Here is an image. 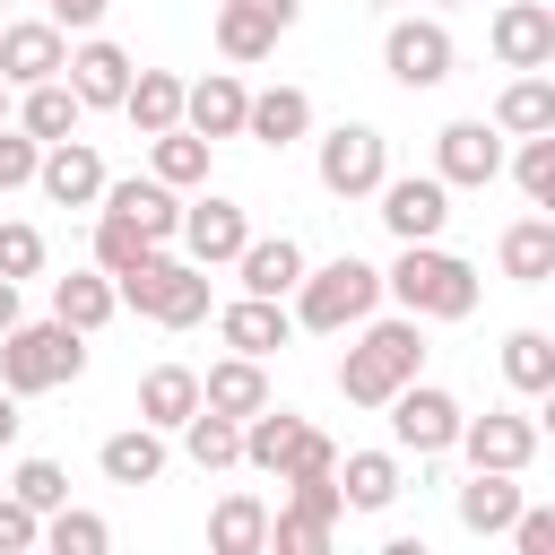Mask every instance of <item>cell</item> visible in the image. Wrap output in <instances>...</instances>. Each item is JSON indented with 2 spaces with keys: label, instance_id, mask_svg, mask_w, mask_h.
I'll return each instance as SVG.
<instances>
[{
  "label": "cell",
  "instance_id": "1",
  "mask_svg": "<svg viewBox=\"0 0 555 555\" xmlns=\"http://www.w3.org/2000/svg\"><path fill=\"white\" fill-rule=\"evenodd\" d=\"M425 373V321L416 312H399V321H356V347L338 356V399L347 408H382L399 382H416Z\"/></svg>",
  "mask_w": 555,
  "mask_h": 555
},
{
  "label": "cell",
  "instance_id": "2",
  "mask_svg": "<svg viewBox=\"0 0 555 555\" xmlns=\"http://www.w3.org/2000/svg\"><path fill=\"white\" fill-rule=\"evenodd\" d=\"M382 295H399V312H416V321H468L486 278L442 243H399V260L382 269Z\"/></svg>",
  "mask_w": 555,
  "mask_h": 555
},
{
  "label": "cell",
  "instance_id": "3",
  "mask_svg": "<svg viewBox=\"0 0 555 555\" xmlns=\"http://www.w3.org/2000/svg\"><path fill=\"white\" fill-rule=\"evenodd\" d=\"M87 373V330H69V321H9L0 330V382L17 390V399H43V390H69Z\"/></svg>",
  "mask_w": 555,
  "mask_h": 555
},
{
  "label": "cell",
  "instance_id": "4",
  "mask_svg": "<svg viewBox=\"0 0 555 555\" xmlns=\"http://www.w3.org/2000/svg\"><path fill=\"white\" fill-rule=\"evenodd\" d=\"M113 295H121L130 312H147L156 330H191V321H208V269H199L191 251H165V243H156L139 269H121Z\"/></svg>",
  "mask_w": 555,
  "mask_h": 555
},
{
  "label": "cell",
  "instance_id": "5",
  "mask_svg": "<svg viewBox=\"0 0 555 555\" xmlns=\"http://www.w3.org/2000/svg\"><path fill=\"white\" fill-rule=\"evenodd\" d=\"M382 304V269L373 260H356V251H338V260H304V278H295V330H321V338H338V330H356L364 312Z\"/></svg>",
  "mask_w": 555,
  "mask_h": 555
},
{
  "label": "cell",
  "instance_id": "6",
  "mask_svg": "<svg viewBox=\"0 0 555 555\" xmlns=\"http://www.w3.org/2000/svg\"><path fill=\"white\" fill-rule=\"evenodd\" d=\"M312 173H321L330 199H373V182L390 173V139H382L373 121H338V130H321Z\"/></svg>",
  "mask_w": 555,
  "mask_h": 555
},
{
  "label": "cell",
  "instance_id": "7",
  "mask_svg": "<svg viewBox=\"0 0 555 555\" xmlns=\"http://www.w3.org/2000/svg\"><path fill=\"white\" fill-rule=\"evenodd\" d=\"M382 408H390V442H399V451H416V460H442V451L460 442V416H468V408H460L451 390H434L425 373H416V382H399Z\"/></svg>",
  "mask_w": 555,
  "mask_h": 555
},
{
  "label": "cell",
  "instance_id": "8",
  "mask_svg": "<svg viewBox=\"0 0 555 555\" xmlns=\"http://www.w3.org/2000/svg\"><path fill=\"white\" fill-rule=\"evenodd\" d=\"M451 61H460V43H451V26H442V17H390V35H382V69H390L408 95L442 87V78H451Z\"/></svg>",
  "mask_w": 555,
  "mask_h": 555
},
{
  "label": "cell",
  "instance_id": "9",
  "mask_svg": "<svg viewBox=\"0 0 555 555\" xmlns=\"http://www.w3.org/2000/svg\"><path fill=\"white\" fill-rule=\"evenodd\" d=\"M373 199H382V225H390L399 243H434V234L451 225V182H442V173H382Z\"/></svg>",
  "mask_w": 555,
  "mask_h": 555
},
{
  "label": "cell",
  "instance_id": "10",
  "mask_svg": "<svg viewBox=\"0 0 555 555\" xmlns=\"http://www.w3.org/2000/svg\"><path fill=\"white\" fill-rule=\"evenodd\" d=\"M295 17H304V0H217V52L234 69H251L278 52V35H295Z\"/></svg>",
  "mask_w": 555,
  "mask_h": 555
},
{
  "label": "cell",
  "instance_id": "11",
  "mask_svg": "<svg viewBox=\"0 0 555 555\" xmlns=\"http://www.w3.org/2000/svg\"><path fill=\"white\" fill-rule=\"evenodd\" d=\"M451 451H468V468H529L538 460V416H520V408H486V416H460V442Z\"/></svg>",
  "mask_w": 555,
  "mask_h": 555
},
{
  "label": "cell",
  "instance_id": "12",
  "mask_svg": "<svg viewBox=\"0 0 555 555\" xmlns=\"http://www.w3.org/2000/svg\"><path fill=\"white\" fill-rule=\"evenodd\" d=\"M434 173H442L451 191H486V182L503 173V130H494V121H442V130H434Z\"/></svg>",
  "mask_w": 555,
  "mask_h": 555
},
{
  "label": "cell",
  "instance_id": "13",
  "mask_svg": "<svg viewBox=\"0 0 555 555\" xmlns=\"http://www.w3.org/2000/svg\"><path fill=\"white\" fill-rule=\"evenodd\" d=\"M486 43H494L503 69H555V9L546 0H503Z\"/></svg>",
  "mask_w": 555,
  "mask_h": 555
},
{
  "label": "cell",
  "instance_id": "14",
  "mask_svg": "<svg viewBox=\"0 0 555 555\" xmlns=\"http://www.w3.org/2000/svg\"><path fill=\"white\" fill-rule=\"evenodd\" d=\"M35 191H43L52 208H95V199H104V156H95V147L69 130V139H52V147H43Z\"/></svg>",
  "mask_w": 555,
  "mask_h": 555
},
{
  "label": "cell",
  "instance_id": "15",
  "mask_svg": "<svg viewBox=\"0 0 555 555\" xmlns=\"http://www.w3.org/2000/svg\"><path fill=\"white\" fill-rule=\"evenodd\" d=\"M243 234H251V217H243V199H217V191H199V199H182V251L199 260V269H217V260H234L243 251Z\"/></svg>",
  "mask_w": 555,
  "mask_h": 555
},
{
  "label": "cell",
  "instance_id": "16",
  "mask_svg": "<svg viewBox=\"0 0 555 555\" xmlns=\"http://www.w3.org/2000/svg\"><path fill=\"white\" fill-rule=\"evenodd\" d=\"M243 104H251V87H243L234 69L182 78V130H199L208 147H217V139H243Z\"/></svg>",
  "mask_w": 555,
  "mask_h": 555
},
{
  "label": "cell",
  "instance_id": "17",
  "mask_svg": "<svg viewBox=\"0 0 555 555\" xmlns=\"http://www.w3.org/2000/svg\"><path fill=\"white\" fill-rule=\"evenodd\" d=\"M217 338L234 347V356H278L286 338H295V312H286V295H234L225 312H217Z\"/></svg>",
  "mask_w": 555,
  "mask_h": 555
},
{
  "label": "cell",
  "instance_id": "18",
  "mask_svg": "<svg viewBox=\"0 0 555 555\" xmlns=\"http://www.w3.org/2000/svg\"><path fill=\"white\" fill-rule=\"evenodd\" d=\"M61 61H69V35L52 26V17H0V78L9 87H35V78H61Z\"/></svg>",
  "mask_w": 555,
  "mask_h": 555
},
{
  "label": "cell",
  "instance_id": "19",
  "mask_svg": "<svg viewBox=\"0 0 555 555\" xmlns=\"http://www.w3.org/2000/svg\"><path fill=\"white\" fill-rule=\"evenodd\" d=\"M61 78H69V95H78L87 113H121V87H130V52H121V43H104V35H87V43L61 61Z\"/></svg>",
  "mask_w": 555,
  "mask_h": 555
},
{
  "label": "cell",
  "instance_id": "20",
  "mask_svg": "<svg viewBox=\"0 0 555 555\" xmlns=\"http://www.w3.org/2000/svg\"><path fill=\"white\" fill-rule=\"evenodd\" d=\"M95 208H121L147 243H173L182 234V191L173 182H156V173H130V182H104V199Z\"/></svg>",
  "mask_w": 555,
  "mask_h": 555
},
{
  "label": "cell",
  "instance_id": "21",
  "mask_svg": "<svg viewBox=\"0 0 555 555\" xmlns=\"http://www.w3.org/2000/svg\"><path fill=\"white\" fill-rule=\"evenodd\" d=\"M234 278H243V295H295V278H304V243H295V234H243Z\"/></svg>",
  "mask_w": 555,
  "mask_h": 555
},
{
  "label": "cell",
  "instance_id": "22",
  "mask_svg": "<svg viewBox=\"0 0 555 555\" xmlns=\"http://www.w3.org/2000/svg\"><path fill=\"white\" fill-rule=\"evenodd\" d=\"M243 139H260V147L312 139V95H304V87H260V95L243 104Z\"/></svg>",
  "mask_w": 555,
  "mask_h": 555
},
{
  "label": "cell",
  "instance_id": "23",
  "mask_svg": "<svg viewBox=\"0 0 555 555\" xmlns=\"http://www.w3.org/2000/svg\"><path fill=\"white\" fill-rule=\"evenodd\" d=\"M330 477H338V503H347V512H390L399 486H408V477H399V451H347Z\"/></svg>",
  "mask_w": 555,
  "mask_h": 555
},
{
  "label": "cell",
  "instance_id": "24",
  "mask_svg": "<svg viewBox=\"0 0 555 555\" xmlns=\"http://www.w3.org/2000/svg\"><path fill=\"white\" fill-rule=\"evenodd\" d=\"M512 512H520V477H512V468H468V486H460V529H468V538H503Z\"/></svg>",
  "mask_w": 555,
  "mask_h": 555
},
{
  "label": "cell",
  "instance_id": "25",
  "mask_svg": "<svg viewBox=\"0 0 555 555\" xmlns=\"http://www.w3.org/2000/svg\"><path fill=\"white\" fill-rule=\"evenodd\" d=\"M199 408H217V416H251V408H269V373H260V356H225V364H208L199 373Z\"/></svg>",
  "mask_w": 555,
  "mask_h": 555
},
{
  "label": "cell",
  "instance_id": "26",
  "mask_svg": "<svg viewBox=\"0 0 555 555\" xmlns=\"http://www.w3.org/2000/svg\"><path fill=\"white\" fill-rule=\"evenodd\" d=\"M95 468H104L113 486H156V477H165V434H156V425H121V434L95 442Z\"/></svg>",
  "mask_w": 555,
  "mask_h": 555
},
{
  "label": "cell",
  "instance_id": "27",
  "mask_svg": "<svg viewBox=\"0 0 555 555\" xmlns=\"http://www.w3.org/2000/svg\"><path fill=\"white\" fill-rule=\"evenodd\" d=\"M494 260H503L512 286H546V278H555V217H520V225H503Z\"/></svg>",
  "mask_w": 555,
  "mask_h": 555
},
{
  "label": "cell",
  "instance_id": "28",
  "mask_svg": "<svg viewBox=\"0 0 555 555\" xmlns=\"http://www.w3.org/2000/svg\"><path fill=\"white\" fill-rule=\"evenodd\" d=\"M121 312V295H113V278L104 269H69V278H52V321H69V330H104Z\"/></svg>",
  "mask_w": 555,
  "mask_h": 555
},
{
  "label": "cell",
  "instance_id": "29",
  "mask_svg": "<svg viewBox=\"0 0 555 555\" xmlns=\"http://www.w3.org/2000/svg\"><path fill=\"white\" fill-rule=\"evenodd\" d=\"M121 113H130V130H139V139L173 130V121H182V78H173V69H130Z\"/></svg>",
  "mask_w": 555,
  "mask_h": 555
},
{
  "label": "cell",
  "instance_id": "30",
  "mask_svg": "<svg viewBox=\"0 0 555 555\" xmlns=\"http://www.w3.org/2000/svg\"><path fill=\"white\" fill-rule=\"evenodd\" d=\"M494 130L503 139H529V130H555V78L546 69H520L503 95H494Z\"/></svg>",
  "mask_w": 555,
  "mask_h": 555
},
{
  "label": "cell",
  "instance_id": "31",
  "mask_svg": "<svg viewBox=\"0 0 555 555\" xmlns=\"http://www.w3.org/2000/svg\"><path fill=\"white\" fill-rule=\"evenodd\" d=\"M78 113H87V104L69 95V78H35V87H17V130H26V139H43V147H52V139H69V130H78Z\"/></svg>",
  "mask_w": 555,
  "mask_h": 555
},
{
  "label": "cell",
  "instance_id": "32",
  "mask_svg": "<svg viewBox=\"0 0 555 555\" xmlns=\"http://www.w3.org/2000/svg\"><path fill=\"white\" fill-rule=\"evenodd\" d=\"M191 408H199V373H191V364H156V373L139 382V425L173 434V425H182Z\"/></svg>",
  "mask_w": 555,
  "mask_h": 555
},
{
  "label": "cell",
  "instance_id": "33",
  "mask_svg": "<svg viewBox=\"0 0 555 555\" xmlns=\"http://www.w3.org/2000/svg\"><path fill=\"white\" fill-rule=\"evenodd\" d=\"M208 546L217 555H269V503L260 494H225L208 512Z\"/></svg>",
  "mask_w": 555,
  "mask_h": 555
},
{
  "label": "cell",
  "instance_id": "34",
  "mask_svg": "<svg viewBox=\"0 0 555 555\" xmlns=\"http://www.w3.org/2000/svg\"><path fill=\"white\" fill-rule=\"evenodd\" d=\"M147 173H156V182H173V191H199V182H208V139H199V130H182V121H173V130H156V139H147Z\"/></svg>",
  "mask_w": 555,
  "mask_h": 555
},
{
  "label": "cell",
  "instance_id": "35",
  "mask_svg": "<svg viewBox=\"0 0 555 555\" xmlns=\"http://www.w3.org/2000/svg\"><path fill=\"white\" fill-rule=\"evenodd\" d=\"M295 434H304V416H295V408H278V399H269V408H251V416H243V468L278 477V460L295 451Z\"/></svg>",
  "mask_w": 555,
  "mask_h": 555
},
{
  "label": "cell",
  "instance_id": "36",
  "mask_svg": "<svg viewBox=\"0 0 555 555\" xmlns=\"http://www.w3.org/2000/svg\"><path fill=\"white\" fill-rule=\"evenodd\" d=\"M173 434H182L191 468H243V425H234V416H217V408H191Z\"/></svg>",
  "mask_w": 555,
  "mask_h": 555
},
{
  "label": "cell",
  "instance_id": "37",
  "mask_svg": "<svg viewBox=\"0 0 555 555\" xmlns=\"http://www.w3.org/2000/svg\"><path fill=\"white\" fill-rule=\"evenodd\" d=\"M503 382H512L520 399H546V390H555V338H546V330H512V338H503Z\"/></svg>",
  "mask_w": 555,
  "mask_h": 555
},
{
  "label": "cell",
  "instance_id": "38",
  "mask_svg": "<svg viewBox=\"0 0 555 555\" xmlns=\"http://www.w3.org/2000/svg\"><path fill=\"white\" fill-rule=\"evenodd\" d=\"M147 251H156V243H147V234H139V225H130L121 208H95V269H104V278H121V269H139Z\"/></svg>",
  "mask_w": 555,
  "mask_h": 555
},
{
  "label": "cell",
  "instance_id": "39",
  "mask_svg": "<svg viewBox=\"0 0 555 555\" xmlns=\"http://www.w3.org/2000/svg\"><path fill=\"white\" fill-rule=\"evenodd\" d=\"M512 182H520V199H529V208H555V130H529V139H520Z\"/></svg>",
  "mask_w": 555,
  "mask_h": 555
},
{
  "label": "cell",
  "instance_id": "40",
  "mask_svg": "<svg viewBox=\"0 0 555 555\" xmlns=\"http://www.w3.org/2000/svg\"><path fill=\"white\" fill-rule=\"evenodd\" d=\"M43 546H52V555H104L113 529H104L95 512H69V503H61V512H43Z\"/></svg>",
  "mask_w": 555,
  "mask_h": 555
},
{
  "label": "cell",
  "instance_id": "41",
  "mask_svg": "<svg viewBox=\"0 0 555 555\" xmlns=\"http://www.w3.org/2000/svg\"><path fill=\"white\" fill-rule=\"evenodd\" d=\"M9 494H17L26 512H61V503H69V477H61V460H17V468H9Z\"/></svg>",
  "mask_w": 555,
  "mask_h": 555
},
{
  "label": "cell",
  "instance_id": "42",
  "mask_svg": "<svg viewBox=\"0 0 555 555\" xmlns=\"http://www.w3.org/2000/svg\"><path fill=\"white\" fill-rule=\"evenodd\" d=\"M330 529H338V520L295 512V503H286V512H269V546H278V555H321V546H330Z\"/></svg>",
  "mask_w": 555,
  "mask_h": 555
},
{
  "label": "cell",
  "instance_id": "43",
  "mask_svg": "<svg viewBox=\"0 0 555 555\" xmlns=\"http://www.w3.org/2000/svg\"><path fill=\"white\" fill-rule=\"evenodd\" d=\"M330 468H338V442H330L321 425H304V434H295V451L278 460V486H286V477H330Z\"/></svg>",
  "mask_w": 555,
  "mask_h": 555
},
{
  "label": "cell",
  "instance_id": "44",
  "mask_svg": "<svg viewBox=\"0 0 555 555\" xmlns=\"http://www.w3.org/2000/svg\"><path fill=\"white\" fill-rule=\"evenodd\" d=\"M35 269H43V234H35L26 217H9V225H0V278H17V286H26Z\"/></svg>",
  "mask_w": 555,
  "mask_h": 555
},
{
  "label": "cell",
  "instance_id": "45",
  "mask_svg": "<svg viewBox=\"0 0 555 555\" xmlns=\"http://www.w3.org/2000/svg\"><path fill=\"white\" fill-rule=\"evenodd\" d=\"M35 165H43V139H26L17 121H0V191H26Z\"/></svg>",
  "mask_w": 555,
  "mask_h": 555
},
{
  "label": "cell",
  "instance_id": "46",
  "mask_svg": "<svg viewBox=\"0 0 555 555\" xmlns=\"http://www.w3.org/2000/svg\"><path fill=\"white\" fill-rule=\"evenodd\" d=\"M503 538H512V546H520V555H555V512H546V503H520V512H512V529H503Z\"/></svg>",
  "mask_w": 555,
  "mask_h": 555
},
{
  "label": "cell",
  "instance_id": "47",
  "mask_svg": "<svg viewBox=\"0 0 555 555\" xmlns=\"http://www.w3.org/2000/svg\"><path fill=\"white\" fill-rule=\"evenodd\" d=\"M26 546H43V512H26L17 494H0V555H26Z\"/></svg>",
  "mask_w": 555,
  "mask_h": 555
},
{
  "label": "cell",
  "instance_id": "48",
  "mask_svg": "<svg viewBox=\"0 0 555 555\" xmlns=\"http://www.w3.org/2000/svg\"><path fill=\"white\" fill-rule=\"evenodd\" d=\"M43 9H52V26H61V35H69V26H78V35H95V17H104V0H43Z\"/></svg>",
  "mask_w": 555,
  "mask_h": 555
},
{
  "label": "cell",
  "instance_id": "49",
  "mask_svg": "<svg viewBox=\"0 0 555 555\" xmlns=\"http://www.w3.org/2000/svg\"><path fill=\"white\" fill-rule=\"evenodd\" d=\"M9 442H17V390L0 382V451H9Z\"/></svg>",
  "mask_w": 555,
  "mask_h": 555
},
{
  "label": "cell",
  "instance_id": "50",
  "mask_svg": "<svg viewBox=\"0 0 555 555\" xmlns=\"http://www.w3.org/2000/svg\"><path fill=\"white\" fill-rule=\"evenodd\" d=\"M17 321V278H0V330Z\"/></svg>",
  "mask_w": 555,
  "mask_h": 555
},
{
  "label": "cell",
  "instance_id": "51",
  "mask_svg": "<svg viewBox=\"0 0 555 555\" xmlns=\"http://www.w3.org/2000/svg\"><path fill=\"white\" fill-rule=\"evenodd\" d=\"M9 113H17V87H9V78H0V121H9Z\"/></svg>",
  "mask_w": 555,
  "mask_h": 555
},
{
  "label": "cell",
  "instance_id": "52",
  "mask_svg": "<svg viewBox=\"0 0 555 555\" xmlns=\"http://www.w3.org/2000/svg\"><path fill=\"white\" fill-rule=\"evenodd\" d=\"M364 9H399V0H364Z\"/></svg>",
  "mask_w": 555,
  "mask_h": 555
},
{
  "label": "cell",
  "instance_id": "53",
  "mask_svg": "<svg viewBox=\"0 0 555 555\" xmlns=\"http://www.w3.org/2000/svg\"><path fill=\"white\" fill-rule=\"evenodd\" d=\"M434 9H460V0H434Z\"/></svg>",
  "mask_w": 555,
  "mask_h": 555
}]
</instances>
